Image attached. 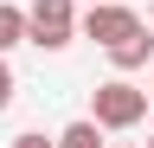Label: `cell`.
Returning a JSON list of instances; mask_svg holds the SVG:
<instances>
[{
  "label": "cell",
  "mask_w": 154,
  "mask_h": 148,
  "mask_svg": "<svg viewBox=\"0 0 154 148\" xmlns=\"http://www.w3.org/2000/svg\"><path fill=\"white\" fill-rule=\"evenodd\" d=\"M141 116H148V90H135L122 71H116L109 84L90 90V122H96V129H135Z\"/></svg>",
  "instance_id": "cell-1"
},
{
  "label": "cell",
  "mask_w": 154,
  "mask_h": 148,
  "mask_svg": "<svg viewBox=\"0 0 154 148\" xmlns=\"http://www.w3.org/2000/svg\"><path fill=\"white\" fill-rule=\"evenodd\" d=\"M71 39H77V7H71V0H32V7H26V45L64 52Z\"/></svg>",
  "instance_id": "cell-2"
},
{
  "label": "cell",
  "mask_w": 154,
  "mask_h": 148,
  "mask_svg": "<svg viewBox=\"0 0 154 148\" xmlns=\"http://www.w3.org/2000/svg\"><path fill=\"white\" fill-rule=\"evenodd\" d=\"M128 26H141V13L122 7V0H90V13L77 20V32H84V39H96V45H116Z\"/></svg>",
  "instance_id": "cell-3"
},
{
  "label": "cell",
  "mask_w": 154,
  "mask_h": 148,
  "mask_svg": "<svg viewBox=\"0 0 154 148\" xmlns=\"http://www.w3.org/2000/svg\"><path fill=\"white\" fill-rule=\"evenodd\" d=\"M103 52H109V65H116V71L128 77V71L154 65V26H128L122 39H116V45H103Z\"/></svg>",
  "instance_id": "cell-4"
},
{
  "label": "cell",
  "mask_w": 154,
  "mask_h": 148,
  "mask_svg": "<svg viewBox=\"0 0 154 148\" xmlns=\"http://www.w3.org/2000/svg\"><path fill=\"white\" fill-rule=\"evenodd\" d=\"M51 148H103V129H96L90 116H77V122H64L51 135Z\"/></svg>",
  "instance_id": "cell-5"
},
{
  "label": "cell",
  "mask_w": 154,
  "mask_h": 148,
  "mask_svg": "<svg viewBox=\"0 0 154 148\" xmlns=\"http://www.w3.org/2000/svg\"><path fill=\"white\" fill-rule=\"evenodd\" d=\"M13 45H26V13H19V7H7V0H0V58H7Z\"/></svg>",
  "instance_id": "cell-6"
},
{
  "label": "cell",
  "mask_w": 154,
  "mask_h": 148,
  "mask_svg": "<svg viewBox=\"0 0 154 148\" xmlns=\"http://www.w3.org/2000/svg\"><path fill=\"white\" fill-rule=\"evenodd\" d=\"M13 90H19V77H13V65L0 58V116H7V109H13Z\"/></svg>",
  "instance_id": "cell-7"
},
{
  "label": "cell",
  "mask_w": 154,
  "mask_h": 148,
  "mask_svg": "<svg viewBox=\"0 0 154 148\" xmlns=\"http://www.w3.org/2000/svg\"><path fill=\"white\" fill-rule=\"evenodd\" d=\"M13 148H51V142L38 135V129H26V135H13Z\"/></svg>",
  "instance_id": "cell-8"
},
{
  "label": "cell",
  "mask_w": 154,
  "mask_h": 148,
  "mask_svg": "<svg viewBox=\"0 0 154 148\" xmlns=\"http://www.w3.org/2000/svg\"><path fill=\"white\" fill-rule=\"evenodd\" d=\"M148 26H154V7H148Z\"/></svg>",
  "instance_id": "cell-9"
},
{
  "label": "cell",
  "mask_w": 154,
  "mask_h": 148,
  "mask_svg": "<svg viewBox=\"0 0 154 148\" xmlns=\"http://www.w3.org/2000/svg\"><path fill=\"white\" fill-rule=\"evenodd\" d=\"M116 148H128V142H116Z\"/></svg>",
  "instance_id": "cell-10"
},
{
  "label": "cell",
  "mask_w": 154,
  "mask_h": 148,
  "mask_svg": "<svg viewBox=\"0 0 154 148\" xmlns=\"http://www.w3.org/2000/svg\"><path fill=\"white\" fill-rule=\"evenodd\" d=\"M148 103H154V90H148Z\"/></svg>",
  "instance_id": "cell-11"
},
{
  "label": "cell",
  "mask_w": 154,
  "mask_h": 148,
  "mask_svg": "<svg viewBox=\"0 0 154 148\" xmlns=\"http://www.w3.org/2000/svg\"><path fill=\"white\" fill-rule=\"evenodd\" d=\"M148 148H154V135H148Z\"/></svg>",
  "instance_id": "cell-12"
}]
</instances>
